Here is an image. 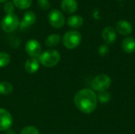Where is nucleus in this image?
I'll list each match as a JSON object with an SVG mask.
<instances>
[{
	"label": "nucleus",
	"mask_w": 135,
	"mask_h": 134,
	"mask_svg": "<svg viewBox=\"0 0 135 134\" xmlns=\"http://www.w3.org/2000/svg\"><path fill=\"white\" fill-rule=\"evenodd\" d=\"M77 108L85 114H91L97 107V96L95 92L89 88H83L78 91L74 98Z\"/></svg>",
	"instance_id": "f257e3e1"
},
{
	"label": "nucleus",
	"mask_w": 135,
	"mask_h": 134,
	"mask_svg": "<svg viewBox=\"0 0 135 134\" xmlns=\"http://www.w3.org/2000/svg\"><path fill=\"white\" fill-rule=\"evenodd\" d=\"M61 56L56 50H47L41 53L38 60L40 64L46 67H53L56 66L60 61Z\"/></svg>",
	"instance_id": "f03ea898"
},
{
	"label": "nucleus",
	"mask_w": 135,
	"mask_h": 134,
	"mask_svg": "<svg viewBox=\"0 0 135 134\" xmlns=\"http://www.w3.org/2000/svg\"><path fill=\"white\" fill-rule=\"evenodd\" d=\"M81 35L76 30L66 32L62 37V43L67 49H74L78 47L81 42Z\"/></svg>",
	"instance_id": "7ed1b4c3"
},
{
	"label": "nucleus",
	"mask_w": 135,
	"mask_h": 134,
	"mask_svg": "<svg viewBox=\"0 0 135 134\" xmlns=\"http://www.w3.org/2000/svg\"><path fill=\"white\" fill-rule=\"evenodd\" d=\"M20 25V21L18 17L15 13L6 14L1 22L2 29L6 32L10 33L14 32Z\"/></svg>",
	"instance_id": "20e7f679"
},
{
	"label": "nucleus",
	"mask_w": 135,
	"mask_h": 134,
	"mask_svg": "<svg viewBox=\"0 0 135 134\" xmlns=\"http://www.w3.org/2000/svg\"><path fill=\"white\" fill-rule=\"evenodd\" d=\"M112 85V79L107 74H99L92 81V88L96 92L107 91Z\"/></svg>",
	"instance_id": "39448f33"
},
{
	"label": "nucleus",
	"mask_w": 135,
	"mask_h": 134,
	"mask_svg": "<svg viewBox=\"0 0 135 134\" xmlns=\"http://www.w3.org/2000/svg\"><path fill=\"white\" fill-rule=\"evenodd\" d=\"M48 21L53 28H61L64 26L66 19L61 10L54 9L48 13Z\"/></svg>",
	"instance_id": "423d86ee"
},
{
	"label": "nucleus",
	"mask_w": 135,
	"mask_h": 134,
	"mask_svg": "<svg viewBox=\"0 0 135 134\" xmlns=\"http://www.w3.org/2000/svg\"><path fill=\"white\" fill-rule=\"evenodd\" d=\"M25 51L31 58H39L41 54L42 47L36 39H31L25 44Z\"/></svg>",
	"instance_id": "0eeeda50"
},
{
	"label": "nucleus",
	"mask_w": 135,
	"mask_h": 134,
	"mask_svg": "<svg viewBox=\"0 0 135 134\" xmlns=\"http://www.w3.org/2000/svg\"><path fill=\"white\" fill-rule=\"evenodd\" d=\"M13 125L11 114L4 108H0V131H6Z\"/></svg>",
	"instance_id": "6e6552de"
},
{
	"label": "nucleus",
	"mask_w": 135,
	"mask_h": 134,
	"mask_svg": "<svg viewBox=\"0 0 135 134\" xmlns=\"http://www.w3.org/2000/svg\"><path fill=\"white\" fill-rule=\"evenodd\" d=\"M36 21V16L32 11H26L23 15V19L20 22L21 29H25L32 25Z\"/></svg>",
	"instance_id": "1a4fd4ad"
},
{
	"label": "nucleus",
	"mask_w": 135,
	"mask_h": 134,
	"mask_svg": "<svg viewBox=\"0 0 135 134\" xmlns=\"http://www.w3.org/2000/svg\"><path fill=\"white\" fill-rule=\"evenodd\" d=\"M116 31L122 36H128L133 31V27L131 24L126 20H120L116 23L115 25Z\"/></svg>",
	"instance_id": "9d476101"
},
{
	"label": "nucleus",
	"mask_w": 135,
	"mask_h": 134,
	"mask_svg": "<svg viewBox=\"0 0 135 134\" xmlns=\"http://www.w3.org/2000/svg\"><path fill=\"white\" fill-rule=\"evenodd\" d=\"M116 31L112 27H105L102 31V38L107 44H112L116 40Z\"/></svg>",
	"instance_id": "9b49d317"
},
{
	"label": "nucleus",
	"mask_w": 135,
	"mask_h": 134,
	"mask_svg": "<svg viewBox=\"0 0 135 134\" xmlns=\"http://www.w3.org/2000/svg\"><path fill=\"white\" fill-rule=\"evenodd\" d=\"M78 2L76 0H62L61 8L66 13H74L78 9Z\"/></svg>",
	"instance_id": "f8f14e48"
},
{
	"label": "nucleus",
	"mask_w": 135,
	"mask_h": 134,
	"mask_svg": "<svg viewBox=\"0 0 135 134\" xmlns=\"http://www.w3.org/2000/svg\"><path fill=\"white\" fill-rule=\"evenodd\" d=\"M40 68V62L36 58H29L25 64V70L28 73H34L37 72Z\"/></svg>",
	"instance_id": "ddd939ff"
},
{
	"label": "nucleus",
	"mask_w": 135,
	"mask_h": 134,
	"mask_svg": "<svg viewBox=\"0 0 135 134\" xmlns=\"http://www.w3.org/2000/svg\"><path fill=\"white\" fill-rule=\"evenodd\" d=\"M122 48L123 51L127 54H131L135 51V39L134 37L128 36L122 41Z\"/></svg>",
	"instance_id": "4468645a"
},
{
	"label": "nucleus",
	"mask_w": 135,
	"mask_h": 134,
	"mask_svg": "<svg viewBox=\"0 0 135 134\" xmlns=\"http://www.w3.org/2000/svg\"><path fill=\"white\" fill-rule=\"evenodd\" d=\"M84 19L80 15H72L67 19V24L72 28H79L83 25Z\"/></svg>",
	"instance_id": "2eb2a0df"
},
{
	"label": "nucleus",
	"mask_w": 135,
	"mask_h": 134,
	"mask_svg": "<svg viewBox=\"0 0 135 134\" xmlns=\"http://www.w3.org/2000/svg\"><path fill=\"white\" fill-rule=\"evenodd\" d=\"M61 40V37L59 34H51L47 36L45 40V44L48 47H56Z\"/></svg>",
	"instance_id": "dca6fc26"
},
{
	"label": "nucleus",
	"mask_w": 135,
	"mask_h": 134,
	"mask_svg": "<svg viewBox=\"0 0 135 134\" xmlns=\"http://www.w3.org/2000/svg\"><path fill=\"white\" fill-rule=\"evenodd\" d=\"M13 87L8 81H0V95L7 96L13 92Z\"/></svg>",
	"instance_id": "f3484780"
},
{
	"label": "nucleus",
	"mask_w": 135,
	"mask_h": 134,
	"mask_svg": "<svg viewBox=\"0 0 135 134\" xmlns=\"http://www.w3.org/2000/svg\"><path fill=\"white\" fill-rule=\"evenodd\" d=\"M13 3L20 9H26L32 6V0H13Z\"/></svg>",
	"instance_id": "a211bd4d"
},
{
	"label": "nucleus",
	"mask_w": 135,
	"mask_h": 134,
	"mask_svg": "<svg viewBox=\"0 0 135 134\" xmlns=\"http://www.w3.org/2000/svg\"><path fill=\"white\" fill-rule=\"evenodd\" d=\"M97 100L101 103H107L111 100V94L107 91L100 92L98 93V95H97Z\"/></svg>",
	"instance_id": "6ab92c4d"
},
{
	"label": "nucleus",
	"mask_w": 135,
	"mask_h": 134,
	"mask_svg": "<svg viewBox=\"0 0 135 134\" xmlns=\"http://www.w3.org/2000/svg\"><path fill=\"white\" fill-rule=\"evenodd\" d=\"M10 62V56L6 52H0V68L8 66Z\"/></svg>",
	"instance_id": "aec40b11"
},
{
	"label": "nucleus",
	"mask_w": 135,
	"mask_h": 134,
	"mask_svg": "<svg viewBox=\"0 0 135 134\" xmlns=\"http://www.w3.org/2000/svg\"><path fill=\"white\" fill-rule=\"evenodd\" d=\"M20 134H40V132H39V130L36 127L29 126L25 127L21 131Z\"/></svg>",
	"instance_id": "412c9836"
},
{
	"label": "nucleus",
	"mask_w": 135,
	"mask_h": 134,
	"mask_svg": "<svg viewBox=\"0 0 135 134\" xmlns=\"http://www.w3.org/2000/svg\"><path fill=\"white\" fill-rule=\"evenodd\" d=\"M3 9H4V12L6 13V14H9V13H13V11H14V5L13 2H7L4 4V6H3Z\"/></svg>",
	"instance_id": "4be33fe9"
},
{
	"label": "nucleus",
	"mask_w": 135,
	"mask_h": 134,
	"mask_svg": "<svg viewBox=\"0 0 135 134\" xmlns=\"http://www.w3.org/2000/svg\"><path fill=\"white\" fill-rule=\"evenodd\" d=\"M108 52H109V47L106 44H102L98 48V54L100 56H105L108 54Z\"/></svg>",
	"instance_id": "5701e85b"
},
{
	"label": "nucleus",
	"mask_w": 135,
	"mask_h": 134,
	"mask_svg": "<svg viewBox=\"0 0 135 134\" xmlns=\"http://www.w3.org/2000/svg\"><path fill=\"white\" fill-rule=\"evenodd\" d=\"M37 4L44 10H47L50 8V2L48 0H37Z\"/></svg>",
	"instance_id": "b1692460"
},
{
	"label": "nucleus",
	"mask_w": 135,
	"mask_h": 134,
	"mask_svg": "<svg viewBox=\"0 0 135 134\" xmlns=\"http://www.w3.org/2000/svg\"><path fill=\"white\" fill-rule=\"evenodd\" d=\"M7 131V133H6V134H15L14 133V131H13V130H6Z\"/></svg>",
	"instance_id": "393cba45"
},
{
	"label": "nucleus",
	"mask_w": 135,
	"mask_h": 134,
	"mask_svg": "<svg viewBox=\"0 0 135 134\" xmlns=\"http://www.w3.org/2000/svg\"><path fill=\"white\" fill-rule=\"evenodd\" d=\"M8 0H0V2H2V3H6Z\"/></svg>",
	"instance_id": "a878e982"
}]
</instances>
